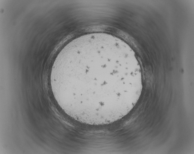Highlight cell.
Returning <instances> with one entry per match:
<instances>
[{
    "instance_id": "obj_1",
    "label": "cell",
    "mask_w": 194,
    "mask_h": 154,
    "mask_svg": "<svg viewBox=\"0 0 194 154\" xmlns=\"http://www.w3.org/2000/svg\"><path fill=\"white\" fill-rule=\"evenodd\" d=\"M52 80L60 107L77 119L95 124L122 116L136 104L142 88L141 69L131 57L104 43L65 51Z\"/></svg>"
}]
</instances>
